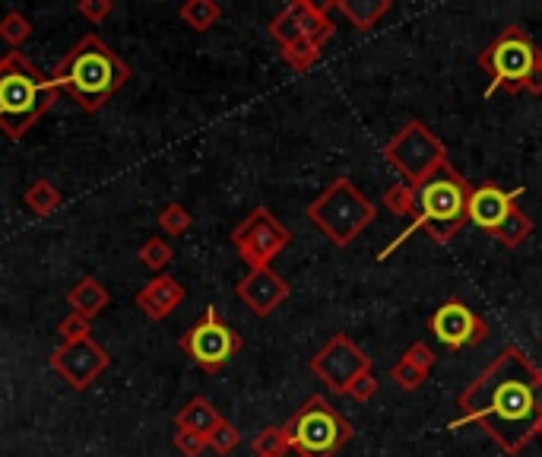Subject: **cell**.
<instances>
[{"label":"cell","mask_w":542,"mask_h":457,"mask_svg":"<svg viewBox=\"0 0 542 457\" xmlns=\"http://www.w3.org/2000/svg\"><path fill=\"white\" fill-rule=\"evenodd\" d=\"M156 223L165 235H172V239H178V235H184L191 226H194V216L188 213V207L181 204H165L156 216Z\"/></svg>","instance_id":"f546056e"},{"label":"cell","mask_w":542,"mask_h":457,"mask_svg":"<svg viewBox=\"0 0 542 457\" xmlns=\"http://www.w3.org/2000/svg\"><path fill=\"white\" fill-rule=\"evenodd\" d=\"M384 159L403 175L406 185L419 188L428 175L447 166V146L438 134H432V127L409 121L384 143Z\"/></svg>","instance_id":"52a82bcc"},{"label":"cell","mask_w":542,"mask_h":457,"mask_svg":"<svg viewBox=\"0 0 542 457\" xmlns=\"http://www.w3.org/2000/svg\"><path fill=\"white\" fill-rule=\"evenodd\" d=\"M175 448L181 451V457H200L207 451V435L191 429H175Z\"/></svg>","instance_id":"836d02e7"},{"label":"cell","mask_w":542,"mask_h":457,"mask_svg":"<svg viewBox=\"0 0 542 457\" xmlns=\"http://www.w3.org/2000/svg\"><path fill=\"white\" fill-rule=\"evenodd\" d=\"M77 13L83 16L86 23L99 26V23L108 20L111 13H115V0H80V4H77Z\"/></svg>","instance_id":"d6a6232c"},{"label":"cell","mask_w":542,"mask_h":457,"mask_svg":"<svg viewBox=\"0 0 542 457\" xmlns=\"http://www.w3.org/2000/svg\"><path fill=\"white\" fill-rule=\"evenodd\" d=\"M432 334L447 350H466V346H479L489 337V324L463 299H447L432 315Z\"/></svg>","instance_id":"4fadbf2b"},{"label":"cell","mask_w":542,"mask_h":457,"mask_svg":"<svg viewBox=\"0 0 542 457\" xmlns=\"http://www.w3.org/2000/svg\"><path fill=\"white\" fill-rule=\"evenodd\" d=\"M539 435H542V429H539Z\"/></svg>","instance_id":"74e56055"},{"label":"cell","mask_w":542,"mask_h":457,"mask_svg":"<svg viewBox=\"0 0 542 457\" xmlns=\"http://www.w3.org/2000/svg\"><path fill=\"white\" fill-rule=\"evenodd\" d=\"M178 346L191 356L197 369H203L207 375H219L241 350V337L219 318L216 305H207L203 318L178 337Z\"/></svg>","instance_id":"9c48e42d"},{"label":"cell","mask_w":542,"mask_h":457,"mask_svg":"<svg viewBox=\"0 0 542 457\" xmlns=\"http://www.w3.org/2000/svg\"><path fill=\"white\" fill-rule=\"evenodd\" d=\"M279 457H305V454H295V451H286V454H279Z\"/></svg>","instance_id":"8d00e7d4"},{"label":"cell","mask_w":542,"mask_h":457,"mask_svg":"<svg viewBox=\"0 0 542 457\" xmlns=\"http://www.w3.org/2000/svg\"><path fill=\"white\" fill-rule=\"evenodd\" d=\"M292 13L298 20V29H302L305 39H311L314 45H327L333 39V20H330V4H311V0H292Z\"/></svg>","instance_id":"ac0fdd59"},{"label":"cell","mask_w":542,"mask_h":457,"mask_svg":"<svg viewBox=\"0 0 542 457\" xmlns=\"http://www.w3.org/2000/svg\"><path fill=\"white\" fill-rule=\"evenodd\" d=\"M283 432H286L289 451L305 454V457H330L355 435L349 419H343V413L333 410L330 400L321 394H311L305 404L286 419Z\"/></svg>","instance_id":"8992f818"},{"label":"cell","mask_w":542,"mask_h":457,"mask_svg":"<svg viewBox=\"0 0 542 457\" xmlns=\"http://www.w3.org/2000/svg\"><path fill=\"white\" fill-rule=\"evenodd\" d=\"M32 39V23L29 16L20 10H10L0 16V42H7L10 48H20Z\"/></svg>","instance_id":"4316f807"},{"label":"cell","mask_w":542,"mask_h":457,"mask_svg":"<svg viewBox=\"0 0 542 457\" xmlns=\"http://www.w3.org/2000/svg\"><path fill=\"white\" fill-rule=\"evenodd\" d=\"M321 45H314L311 39H295V42H289V45H283L279 48V54H283V61L295 70V73H308L317 61H321Z\"/></svg>","instance_id":"d4e9b609"},{"label":"cell","mask_w":542,"mask_h":457,"mask_svg":"<svg viewBox=\"0 0 542 457\" xmlns=\"http://www.w3.org/2000/svg\"><path fill=\"white\" fill-rule=\"evenodd\" d=\"M238 445H241V432H238L235 423H229L226 416H222L219 423L207 432V448H213L222 457H229Z\"/></svg>","instance_id":"f1b7e54d"},{"label":"cell","mask_w":542,"mask_h":457,"mask_svg":"<svg viewBox=\"0 0 542 457\" xmlns=\"http://www.w3.org/2000/svg\"><path fill=\"white\" fill-rule=\"evenodd\" d=\"M432 365H435V353L428 343H413L409 350L400 356V362L390 369V378L394 385H400L403 391H419L428 375H432Z\"/></svg>","instance_id":"e0dca14e"},{"label":"cell","mask_w":542,"mask_h":457,"mask_svg":"<svg viewBox=\"0 0 542 457\" xmlns=\"http://www.w3.org/2000/svg\"><path fill=\"white\" fill-rule=\"evenodd\" d=\"M317 381H324L330 394H346L352 381L371 372V356L349 334H333L308 362Z\"/></svg>","instance_id":"8fae6325"},{"label":"cell","mask_w":542,"mask_h":457,"mask_svg":"<svg viewBox=\"0 0 542 457\" xmlns=\"http://www.w3.org/2000/svg\"><path fill=\"white\" fill-rule=\"evenodd\" d=\"M181 302H184V286L175 277H168V273H159L156 280H149L134 299V305L149 321H165Z\"/></svg>","instance_id":"2e32d148"},{"label":"cell","mask_w":542,"mask_h":457,"mask_svg":"<svg viewBox=\"0 0 542 457\" xmlns=\"http://www.w3.org/2000/svg\"><path fill=\"white\" fill-rule=\"evenodd\" d=\"M127 80H130V67L96 32L83 35L51 73V86L58 89V93L70 96L89 115L99 112L102 105H108L111 96H115Z\"/></svg>","instance_id":"7a4b0ae2"},{"label":"cell","mask_w":542,"mask_h":457,"mask_svg":"<svg viewBox=\"0 0 542 457\" xmlns=\"http://www.w3.org/2000/svg\"><path fill=\"white\" fill-rule=\"evenodd\" d=\"M48 365L58 372L73 391H89L96 381L108 372L111 356L102 343H96L92 337L77 340V343H61L54 346Z\"/></svg>","instance_id":"7c38bea8"},{"label":"cell","mask_w":542,"mask_h":457,"mask_svg":"<svg viewBox=\"0 0 542 457\" xmlns=\"http://www.w3.org/2000/svg\"><path fill=\"white\" fill-rule=\"evenodd\" d=\"M466 200H470V185H466V178L447 162V166L432 172L416 188V219L409 223V229H403L400 239H394L378 254V258L381 261L390 258L416 229H425L438 245L454 242L457 232L466 226Z\"/></svg>","instance_id":"3957f363"},{"label":"cell","mask_w":542,"mask_h":457,"mask_svg":"<svg viewBox=\"0 0 542 457\" xmlns=\"http://www.w3.org/2000/svg\"><path fill=\"white\" fill-rule=\"evenodd\" d=\"M305 216L336 248H349L371 223H375L378 207L355 188L352 178L340 175L311 200Z\"/></svg>","instance_id":"5b68a950"},{"label":"cell","mask_w":542,"mask_h":457,"mask_svg":"<svg viewBox=\"0 0 542 457\" xmlns=\"http://www.w3.org/2000/svg\"><path fill=\"white\" fill-rule=\"evenodd\" d=\"M539 54L542 51L533 45V39L520 26L504 29L498 39L479 54V67L492 77V86L485 89V96H492L495 89H501V93H520Z\"/></svg>","instance_id":"ba28073f"},{"label":"cell","mask_w":542,"mask_h":457,"mask_svg":"<svg viewBox=\"0 0 542 457\" xmlns=\"http://www.w3.org/2000/svg\"><path fill=\"white\" fill-rule=\"evenodd\" d=\"M378 394V378H375V372H365V375H359L352 381V388L346 391V397H352V400H359V404H368L371 397Z\"/></svg>","instance_id":"e575fe53"},{"label":"cell","mask_w":542,"mask_h":457,"mask_svg":"<svg viewBox=\"0 0 542 457\" xmlns=\"http://www.w3.org/2000/svg\"><path fill=\"white\" fill-rule=\"evenodd\" d=\"M23 204L35 216H51V213H58L64 207V194L54 188L48 178H35L32 185L26 188V194H23Z\"/></svg>","instance_id":"7402d4cb"},{"label":"cell","mask_w":542,"mask_h":457,"mask_svg":"<svg viewBox=\"0 0 542 457\" xmlns=\"http://www.w3.org/2000/svg\"><path fill=\"white\" fill-rule=\"evenodd\" d=\"M289 283L279 277L273 267H260V270H248V277H241L235 286V296L248 305V312L257 318L273 315L279 305L289 299Z\"/></svg>","instance_id":"5bb4252c"},{"label":"cell","mask_w":542,"mask_h":457,"mask_svg":"<svg viewBox=\"0 0 542 457\" xmlns=\"http://www.w3.org/2000/svg\"><path fill=\"white\" fill-rule=\"evenodd\" d=\"M381 204H384L390 213H394V216H403V219H409V223H413V219H416V188L406 185V181H397V185H390V188L384 191Z\"/></svg>","instance_id":"484cf974"},{"label":"cell","mask_w":542,"mask_h":457,"mask_svg":"<svg viewBox=\"0 0 542 457\" xmlns=\"http://www.w3.org/2000/svg\"><path fill=\"white\" fill-rule=\"evenodd\" d=\"M67 305H70L73 315L92 321V318L102 315L105 308L111 305V296H108V289L96 277H83L77 286L67 292Z\"/></svg>","instance_id":"d6986e66"},{"label":"cell","mask_w":542,"mask_h":457,"mask_svg":"<svg viewBox=\"0 0 542 457\" xmlns=\"http://www.w3.org/2000/svg\"><path fill=\"white\" fill-rule=\"evenodd\" d=\"M178 16H181V23L191 26L194 32H207L222 20V7L216 0H188V4H181Z\"/></svg>","instance_id":"603a6c76"},{"label":"cell","mask_w":542,"mask_h":457,"mask_svg":"<svg viewBox=\"0 0 542 457\" xmlns=\"http://www.w3.org/2000/svg\"><path fill=\"white\" fill-rule=\"evenodd\" d=\"M492 235H495V239H498L504 248H520V245L533 235V219L523 213L520 207H514L511 216L504 219V223H501Z\"/></svg>","instance_id":"cb8c5ba5"},{"label":"cell","mask_w":542,"mask_h":457,"mask_svg":"<svg viewBox=\"0 0 542 457\" xmlns=\"http://www.w3.org/2000/svg\"><path fill=\"white\" fill-rule=\"evenodd\" d=\"M292 242V232L286 223L267 210V207H254L241 223L232 229V245L238 251V258L248 264V270L270 267L276 254H283Z\"/></svg>","instance_id":"30bf717a"},{"label":"cell","mask_w":542,"mask_h":457,"mask_svg":"<svg viewBox=\"0 0 542 457\" xmlns=\"http://www.w3.org/2000/svg\"><path fill=\"white\" fill-rule=\"evenodd\" d=\"M523 89H527L530 96H542V54L536 58V64H533V70H530L527 83H523Z\"/></svg>","instance_id":"d590c367"},{"label":"cell","mask_w":542,"mask_h":457,"mask_svg":"<svg viewBox=\"0 0 542 457\" xmlns=\"http://www.w3.org/2000/svg\"><path fill=\"white\" fill-rule=\"evenodd\" d=\"M457 404L463 416L451 429L479 426L504 454L517 457L542 429V369L520 346H504Z\"/></svg>","instance_id":"6da1fadb"},{"label":"cell","mask_w":542,"mask_h":457,"mask_svg":"<svg viewBox=\"0 0 542 457\" xmlns=\"http://www.w3.org/2000/svg\"><path fill=\"white\" fill-rule=\"evenodd\" d=\"M58 337H61V343H77V340H86V337H92V324L86 321V318H80V315H67L61 324H58Z\"/></svg>","instance_id":"1f68e13d"},{"label":"cell","mask_w":542,"mask_h":457,"mask_svg":"<svg viewBox=\"0 0 542 457\" xmlns=\"http://www.w3.org/2000/svg\"><path fill=\"white\" fill-rule=\"evenodd\" d=\"M222 419V413L210 404L207 397H191L188 404H184L175 416V429H191V432H200L207 435L216 423Z\"/></svg>","instance_id":"44dd1931"},{"label":"cell","mask_w":542,"mask_h":457,"mask_svg":"<svg viewBox=\"0 0 542 457\" xmlns=\"http://www.w3.org/2000/svg\"><path fill=\"white\" fill-rule=\"evenodd\" d=\"M289 451V442H286V432L283 426H267L260 429L257 438L251 442V454L254 457H279Z\"/></svg>","instance_id":"83f0119b"},{"label":"cell","mask_w":542,"mask_h":457,"mask_svg":"<svg viewBox=\"0 0 542 457\" xmlns=\"http://www.w3.org/2000/svg\"><path fill=\"white\" fill-rule=\"evenodd\" d=\"M58 96V89L23 51H10L7 58H0V134L23 140L39 118L51 112Z\"/></svg>","instance_id":"277c9868"},{"label":"cell","mask_w":542,"mask_h":457,"mask_svg":"<svg viewBox=\"0 0 542 457\" xmlns=\"http://www.w3.org/2000/svg\"><path fill=\"white\" fill-rule=\"evenodd\" d=\"M520 197H523V188L501 191L498 185H479L470 191V200H466V223H473L476 229L492 235L504 219L511 216Z\"/></svg>","instance_id":"9a60e30c"},{"label":"cell","mask_w":542,"mask_h":457,"mask_svg":"<svg viewBox=\"0 0 542 457\" xmlns=\"http://www.w3.org/2000/svg\"><path fill=\"white\" fill-rule=\"evenodd\" d=\"M330 10L343 13L359 32H368L390 10V0H330Z\"/></svg>","instance_id":"ffe728a7"},{"label":"cell","mask_w":542,"mask_h":457,"mask_svg":"<svg viewBox=\"0 0 542 457\" xmlns=\"http://www.w3.org/2000/svg\"><path fill=\"white\" fill-rule=\"evenodd\" d=\"M137 258H140V264H143V267H149V270H165L168 264H172L175 251H172V245H168L165 239H159V235H153V239H146V242L140 245Z\"/></svg>","instance_id":"4dcf8cb0"}]
</instances>
